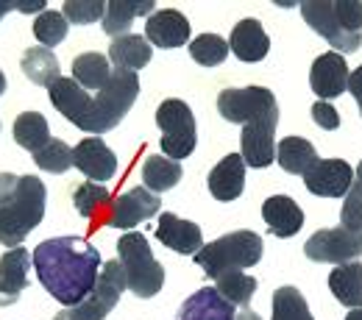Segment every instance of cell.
Instances as JSON below:
<instances>
[{"label": "cell", "instance_id": "obj_1", "mask_svg": "<svg viewBox=\"0 0 362 320\" xmlns=\"http://www.w3.org/2000/svg\"><path fill=\"white\" fill-rule=\"evenodd\" d=\"M34 271L47 292L70 307H78L98 284L100 275V254L81 237H53L34 248L31 254Z\"/></svg>", "mask_w": 362, "mask_h": 320}, {"label": "cell", "instance_id": "obj_2", "mask_svg": "<svg viewBox=\"0 0 362 320\" xmlns=\"http://www.w3.org/2000/svg\"><path fill=\"white\" fill-rule=\"evenodd\" d=\"M47 189L37 176L0 173V242L11 251L45 218Z\"/></svg>", "mask_w": 362, "mask_h": 320}, {"label": "cell", "instance_id": "obj_3", "mask_svg": "<svg viewBox=\"0 0 362 320\" xmlns=\"http://www.w3.org/2000/svg\"><path fill=\"white\" fill-rule=\"evenodd\" d=\"M307 25L317 31L334 53L346 56L362 45V3L360 0H307L301 3Z\"/></svg>", "mask_w": 362, "mask_h": 320}, {"label": "cell", "instance_id": "obj_4", "mask_svg": "<svg viewBox=\"0 0 362 320\" xmlns=\"http://www.w3.org/2000/svg\"><path fill=\"white\" fill-rule=\"evenodd\" d=\"M259 259H262V237L248 229L223 234L215 242H206L195 254V265L215 281L234 271L254 268Z\"/></svg>", "mask_w": 362, "mask_h": 320}, {"label": "cell", "instance_id": "obj_5", "mask_svg": "<svg viewBox=\"0 0 362 320\" xmlns=\"http://www.w3.org/2000/svg\"><path fill=\"white\" fill-rule=\"evenodd\" d=\"M136 95H139V78H136V73L115 67L109 84L100 92L92 95V112L90 117H87L84 131L92 134V137H100L103 131H112L117 123H123V117L134 106Z\"/></svg>", "mask_w": 362, "mask_h": 320}, {"label": "cell", "instance_id": "obj_6", "mask_svg": "<svg viewBox=\"0 0 362 320\" xmlns=\"http://www.w3.org/2000/svg\"><path fill=\"white\" fill-rule=\"evenodd\" d=\"M117 259L123 262L129 290L136 298H153L165 287V268L153 259V251L142 234H123L117 242Z\"/></svg>", "mask_w": 362, "mask_h": 320}, {"label": "cell", "instance_id": "obj_7", "mask_svg": "<svg viewBox=\"0 0 362 320\" xmlns=\"http://www.w3.org/2000/svg\"><path fill=\"white\" fill-rule=\"evenodd\" d=\"M126 290H129V281H126L123 262L115 256L112 262H103L98 284H95L90 295L78 307L62 309L53 320H106V315L115 309V304L120 301V295Z\"/></svg>", "mask_w": 362, "mask_h": 320}, {"label": "cell", "instance_id": "obj_8", "mask_svg": "<svg viewBox=\"0 0 362 320\" xmlns=\"http://www.w3.org/2000/svg\"><path fill=\"white\" fill-rule=\"evenodd\" d=\"M156 126L162 131L159 148L168 159L181 162L195 150V142H198L195 117H192V109L184 100H179V97L162 100L159 109H156Z\"/></svg>", "mask_w": 362, "mask_h": 320}, {"label": "cell", "instance_id": "obj_9", "mask_svg": "<svg viewBox=\"0 0 362 320\" xmlns=\"http://www.w3.org/2000/svg\"><path fill=\"white\" fill-rule=\"evenodd\" d=\"M218 112L221 117L237 126L273 120L279 123V103L271 90L265 87H240V90H223L218 95Z\"/></svg>", "mask_w": 362, "mask_h": 320}, {"label": "cell", "instance_id": "obj_10", "mask_svg": "<svg viewBox=\"0 0 362 320\" xmlns=\"http://www.w3.org/2000/svg\"><path fill=\"white\" fill-rule=\"evenodd\" d=\"M304 254L313 262L329 265H349L362 256V231H351L346 226L337 229H320L304 242Z\"/></svg>", "mask_w": 362, "mask_h": 320}, {"label": "cell", "instance_id": "obj_11", "mask_svg": "<svg viewBox=\"0 0 362 320\" xmlns=\"http://www.w3.org/2000/svg\"><path fill=\"white\" fill-rule=\"evenodd\" d=\"M159 206H162V201H159L151 189H145V186H132V189H126L123 195H117V201L112 203V209H109V215H106V223H109L112 229H134L136 223L153 218V215L159 212Z\"/></svg>", "mask_w": 362, "mask_h": 320}, {"label": "cell", "instance_id": "obj_12", "mask_svg": "<svg viewBox=\"0 0 362 320\" xmlns=\"http://www.w3.org/2000/svg\"><path fill=\"white\" fill-rule=\"evenodd\" d=\"M304 184L317 198H346L354 184V170L343 159H317Z\"/></svg>", "mask_w": 362, "mask_h": 320}, {"label": "cell", "instance_id": "obj_13", "mask_svg": "<svg viewBox=\"0 0 362 320\" xmlns=\"http://www.w3.org/2000/svg\"><path fill=\"white\" fill-rule=\"evenodd\" d=\"M276 126L273 120H259V123H248L240 131V156L245 162V167L262 170L273 165L276 159Z\"/></svg>", "mask_w": 362, "mask_h": 320}, {"label": "cell", "instance_id": "obj_14", "mask_svg": "<svg viewBox=\"0 0 362 320\" xmlns=\"http://www.w3.org/2000/svg\"><path fill=\"white\" fill-rule=\"evenodd\" d=\"M349 64L340 53L329 50V53H320L313 67H310V87L317 97L323 100H332V97H340L343 92H349Z\"/></svg>", "mask_w": 362, "mask_h": 320}, {"label": "cell", "instance_id": "obj_15", "mask_svg": "<svg viewBox=\"0 0 362 320\" xmlns=\"http://www.w3.org/2000/svg\"><path fill=\"white\" fill-rule=\"evenodd\" d=\"M47 95H50L53 109H59V114H62L64 120H70L76 129L84 131L87 117H90V112H92V92H87L81 84H76L73 76H70V78L62 76L53 87H47Z\"/></svg>", "mask_w": 362, "mask_h": 320}, {"label": "cell", "instance_id": "obj_16", "mask_svg": "<svg viewBox=\"0 0 362 320\" xmlns=\"http://www.w3.org/2000/svg\"><path fill=\"white\" fill-rule=\"evenodd\" d=\"M73 165L90 179V182H109L117 173V156L109 150V145L100 137L81 139L73 148Z\"/></svg>", "mask_w": 362, "mask_h": 320}, {"label": "cell", "instance_id": "obj_17", "mask_svg": "<svg viewBox=\"0 0 362 320\" xmlns=\"http://www.w3.org/2000/svg\"><path fill=\"white\" fill-rule=\"evenodd\" d=\"M145 40L156 47H181L189 42V20L176 8H156L145 23Z\"/></svg>", "mask_w": 362, "mask_h": 320}, {"label": "cell", "instance_id": "obj_18", "mask_svg": "<svg viewBox=\"0 0 362 320\" xmlns=\"http://www.w3.org/2000/svg\"><path fill=\"white\" fill-rule=\"evenodd\" d=\"M34 259L25 248H11L0 256V307H11L20 301L23 290L28 287V268Z\"/></svg>", "mask_w": 362, "mask_h": 320}, {"label": "cell", "instance_id": "obj_19", "mask_svg": "<svg viewBox=\"0 0 362 320\" xmlns=\"http://www.w3.org/2000/svg\"><path fill=\"white\" fill-rule=\"evenodd\" d=\"M156 237L162 245H168L176 254H198L204 248V234L198 229V223L192 220H181L173 212H162L159 226H156Z\"/></svg>", "mask_w": 362, "mask_h": 320}, {"label": "cell", "instance_id": "obj_20", "mask_svg": "<svg viewBox=\"0 0 362 320\" xmlns=\"http://www.w3.org/2000/svg\"><path fill=\"white\" fill-rule=\"evenodd\" d=\"M176 320H237V309L215 287H201L179 307Z\"/></svg>", "mask_w": 362, "mask_h": 320}, {"label": "cell", "instance_id": "obj_21", "mask_svg": "<svg viewBox=\"0 0 362 320\" xmlns=\"http://www.w3.org/2000/svg\"><path fill=\"white\" fill-rule=\"evenodd\" d=\"M228 50L240 61H262L268 56V50H271V37L259 25V20L245 17V20H240L234 25V31L228 37Z\"/></svg>", "mask_w": 362, "mask_h": 320}, {"label": "cell", "instance_id": "obj_22", "mask_svg": "<svg viewBox=\"0 0 362 320\" xmlns=\"http://www.w3.org/2000/svg\"><path fill=\"white\" fill-rule=\"evenodd\" d=\"M209 192H212V198H218V201H237L240 198V192H243V186H245V162H243V156L240 153H228L223 156L212 170H209Z\"/></svg>", "mask_w": 362, "mask_h": 320}, {"label": "cell", "instance_id": "obj_23", "mask_svg": "<svg viewBox=\"0 0 362 320\" xmlns=\"http://www.w3.org/2000/svg\"><path fill=\"white\" fill-rule=\"evenodd\" d=\"M262 218H265L268 229L276 237H281V239L298 234L301 226H304V212H301V206L290 195H271L262 203Z\"/></svg>", "mask_w": 362, "mask_h": 320}, {"label": "cell", "instance_id": "obj_24", "mask_svg": "<svg viewBox=\"0 0 362 320\" xmlns=\"http://www.w3.org/2000/svg\"><path fill=\"white\" fill-rule=\"evenodd\" d=\"M153 56V45L139 37V34H126V37H117L109 42V61L112 67H120V70H142Z\"/></svg>", "mask_w": 362, "mask_h": 320}, {"label": "cell", "instance_id": "obj_25", "mask_svg": "<svg viewBox=\"0 0 362 320\" xmlns=\"http://www.w3.org/2000/svg\"><path fill=\"white\" fill-rule=\"evenodd\" d=\"M153 11H156V6H153L151 0H145V3H132V0H109V3H106V14H103V31H106L112 40L126 37L136 17H142V14H148V17H151Z\"/></svg>", "mask_w": 362, "mask_h": 320}, {"label": "cell", "instance_id": "obj_26", "mask_svg": "<svg viewBox=\"0 0 362 320\" xmlns=\"http://www.w3.org/2000/svg\"><path fill=\"white\" fill-rule=\"evenodd\" d=\"M276 162L293 176H307L317 162L315 145L304 137H284L276 145Z\"/></svg>", "mask_w": 362, "mask_h": 320}, {"label": "cell", "instance_id": "obj_27", "mask_svg": "<svg viewBox=\"0 0 362 320\" xmlns=\"http://www.w3.org/2000/svg\"><path fill=\"white\" fill-rule=\"evenodd\" d=\"M112 73H115V67H112V61L103 53L90 50V53H81V56L73 59V81L81 84L87 92L103 90L109 84Z\"/></svg>", "mask_w": 362, "mask_h": 320}, {"label": "cell", "instance_id": "obj_28", "mask_svg": "<svg viewBox=\"0 0 362 320\" xmlns=\"http://www.w3.org/2000/svg\"><path fill=\"white\" fill-rule=\"evenodd\" d=\"M329 290L343 307L362 309V262H349L334 268L329 273Z\"/></svg>", "mask_w": 362, "mask_h": 320}, {"label": "cell", "instance_id": "obj_29", "mask_svg": "<svg viewBox=\"0 0 362 320\" xmlns=\"http://www.w3.org/2000/svg\"><path fill=\"white\" fill-rule=\"evenodd\" d=\"M20 67H23V73H25V78L34 81V84H40V87H53V84L62 78V64H59L56 53L42 45L28 47V50L23 53Z\"/></svg>", "mask_w": 362, "mask_h": 320}, {"label": "cell", "instance_id": "obj_30", "mask_svg": "<svg viewBox=\"0 0 362 320\" xmlns=\"http://www.w3.org/2000/svg\"><path fill=\"white\" fill-rule=\"evenodd\" d=\"M181 182V165L168 156H148L142 165V186L153 195L168 192Z\"/></svg>", "mask_w": 362, "mask_h": 320}, {"label": "cell", "instance_id": "obj_31", "mask_svg": "<svg viewBox=\"0 0 362 320\" xmlns=\"http://www.w3.org/2000/svg\"><path fill=\"white\" fill-rule=\"evenodd\" d=\"M14 142L23 148V150H42L47 142H50V129H47V120L40 112H23L17 120H14Z\"/></svg>", "mask_w": 362, "mask_h": 320}, {"label": "cell", "instance_id": "obj_32", "mask_svg": "<svg viewBox=\"0 0 362 320\" xmlns=\"http://www.w3.org/2000/svg\"><path fill=\"white\" fill-rule=\"evenodd\" d=\"M273 307V318L271 320H315L304 295L296 290V287H279L271 298Z\"/></svg>", "mask_w": 362, "mask_h": 320}, {"label": "cell", "instance_id": "obj_33", "mask_svg": "<svg viewBox=\"0 0 362 320\" xmlns=\"http://www.w3.org/2000/svg\"><path fill=\"white\" fill-rule=\"evenodd\" d=\"M223 298H226L231 307H248L254 292H257V278L245 275L243 271H234L218 278V287H215Z\"/></svg>", "mask_w": 362, "mask_h": 320}, {"label": "cell", "instance_id": "obj_34", "mask_svg": "<svg viewBox=\"0 0 362 320\" xmlns=\"http://www.w3.org/2000/svg\"><path fill=\"white\" fill-rule=\"evenodd\" d=\"M73 203H76V209H78L81 218H100L103 209H106V206L112 209L115 201H112V195H109L106 186H100V184H95V182H87L76 189Z\"/></svg>", "mask_w": 362, "mask_h": 320}, {"label": "cell", "instance_id": "obj_35", "mask_svg": "<svg viewBox=\"0 0 362 320\" xmlns=\"http://www.w3.org/2000/svg\"><path fill=\"white\" fill-rule=\"evenodd\" d=\"M67 17L62 14V11H53V8H47L42 11L37 20H34V37L42 42V47L47 50H53L56 45H62L64 42V37H67Z\"/></svg>", "mask_w": 362, "mask_h": 320}, {"label": "cell", "instance_id": "obj_36", "mask_svg": "<svg viewBox=\"0 0 362 320\" xmlns=\"http://www.w3.org/2000/svg\"><path fill=\"white\" fill-rule=\"evenodd\" d=\"M189 56L204 67H218L226 61L228 42L218 34H201L198 40L189 42Z\"/></svg>", "mask_w": 362, "mask_h": 320}, {"label": "cell", "instance_id": "obj_37", "mask_svg": "<svg viewBox=\"0 0 362 320\" xmlns=\"http://www.w3.org/2000/svg\"><path fill=\"white\" fill-rule=\"evenodd\" d=\"M34 162L45 173H67L73 167V148L62 139H50L42 150L34 153Z\"/></svg>", "mask_w": 362, "mask_h": 320}, {"label": "cell", "instance_id": "obj_38", "mask_svg": "<svg viewBox=\"0 0 362 320\" xmlns=\"http://www.w3.org/2000/svg\"><path fill=\"white\" fill-rule=\"evenodd\" d=\"M340 226L351 231H362V162L354 173V184L349 189V195L343 198V209H340Z\"/></svg>", "mask_w": 362, "mask_h": 320}, {"label": "cell", "instance_id": "obj_39", "mask_svg": "<svg viewBox=\"0 0 362 320\" xmlns=\"http://www.w3.org/2000/svg\"><path fill=\"white\" fill-rule=\"evenodd\" d=\"M62 14L67 17V23L90 25V23H95V20H103V14H106V3H103V0H64Z\"/></svg>", "mask_w": 362, "mask_h": 320}, {"label": "cell", "instance_id": "obj_40", "mask_svg": "<svg viewBox=\"0 0 362 320\" xmlns=\"http://www.w3.org/2000/svg\"><path fill=\"white\" fill-rule=\"evenodd\" d=\"M313 120H315L323 131L340 129V114H337V109H334L329 100H315V103H313Z\"/></svg>", "mask_w": 362, "mask_h": 320}, {"label": "cell", "instance_id": "obj_41", "mask_svg": "<svg viewBox=\"0 0 362 320\" xmlns=\"http://www.w3.org/2000/svg\"><path fill=\"white\" fill-rule=\"evenodd\" d=\"M349 92L354 95V100H357V106H360V114H362V64L349 76Z\"/></svg>", "mask_w": 362, "mask_h": 320}, {"label": "cell", "instance_id": "obj_42", "mask_svg": "<svg viewBox=\"0 0 362 320\" xmlns=\"http://www.w3.org/2000/svg\"><path fill=\"white\" fill-rule=\"evenodd\" d=\"M11 6H14L17 11H25V14H42V11H47V6L40 3V0H37V3H11Z\"/></svg>", "mask_w": 362, "mask_h": 320}, {"label": "cell", "instance_id": "obj_43", "mask_svg": "<svg viewBox=\"0 0 362 320\" xmlns=\"http://www.w3.org/2000/svg\"><path fill=\"white\" fill-rule=\"evenodd\" d=\"M237 320H262L257 312H251V309H243V312H237Z\"/></svg>", "mask_w": 362, "mask_h": 320}, {"label": "cell", "instance_id": "obj_44", "mask_svg": "<svg viewBox=\"0 0 362 320\" xmlns=\"http://www.w3.org/2000/svg\"><path fill=\"white\" fill-rule=\"evenodd\" d=\"M346 320H362V309H351V312L346 315Z\"/></svg>", "mask_w": 362, "mask_h": 320}, {"label": "cell", "instance_id": "obj_45", "mask_svg": "<svg viewBox=\"0 0 362 320\" xmlns=\"http://www.w3.org/2000/svg\"><path fill=\"white\" fill-rule=\"evenodd\" d=\"M11 8H14V6H11V3H0V20H3V14H8V11H11Z\"/></svg>", "mask_w": 362, "mask_h": 320}, {"label": "cell", "instance_id": "obj_46", "mask_svg": "<svg viewBox=\"0 0 362 320\" xmlns=\"http://www.w3.org/2000/svg\"><path fill=\"white\" fill-rule=\"evenodd\" d=\"M6 87H8V84H6V76H3V73H0V95H3V92H6Z\"/></svg>", "mask_w": 362, "mask_h": 320}]
</instances>
